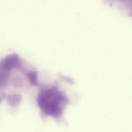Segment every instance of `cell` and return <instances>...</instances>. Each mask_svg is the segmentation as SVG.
<instances>
[{
  "label": "cell",
  "mask_w": 132,
  "mask_h": 132,
  "mask_svg": "<svg viewBox=\"0 0 132 132\" xmlns=\"http://www.w3.org/2000/svg\"><path fill=\"white\" fill-rule=\"evenodd\" d=\"M69 79L61 76L49 82H42L37 90L35 102L42 119L51 117L58 123H66L63 114L68 105L77 101L79 97H71L65 84Z\"/></svg>",
  "instance_id": "obj_2"
},
{
  "label": "cell",
  "mask_w": 132,
  "mask_h": 132,
  "mask_svg": "<svg viewBox=\"0 0 132 132\" xmlns=\"http://www.w3.org/2000/svg\"><path fill=\"white\" fill-rule=\"evenodd\" d=\"M38 72L16 53L7 55L0 62V97L6 100L11 113L18 110L23 96L37 92L39 85Z\"/></svg>",
  "instance_id": "obj_1"
}]
</instances>
